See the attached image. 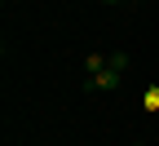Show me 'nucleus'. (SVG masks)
Returning a JSON list of instances; mask_svg holds the SVG:
<instances>
[{"mask_svg": "<svg viewBox=\"0 0 159 146\" xmlns=\"http://www.w3.org/2000/svg\"><path fill=\"white\" fill-rule=\"evenodd\" d=\"M133 146H146V142H133Z\"/></svg>", "mask_w": 159, "mask_h": 146, "instance_id": "obj_6", "label": "nucleus"}, {"mask_svg": "<svg viewBox=\"0 0 159 146\" xmlns=\"http://www.w3.org/2000/svg\"><path fill=\"white\" fill-rule=\"evenodd\" d=\"M119 80H124V75L106 67L102 75H84V89H89V93H106V89H119Z\"/></svg>", "mask_w": 159, "mask_h": 146, "instance_id": "obj_1", "label": "nucleus"}, {"mask_svg": "<svg viewBox=\"0 0 159 146\" xmlns=\"http://www.w3.org/2000/svg\"><path fill=\"white\" fill-rule=\"evenodd\" d=\"M106 71V53H89L84 58V75H102Z\"/></svg>", "mask_w": 159, "mask_h": 146, "instance_id": "obj_2", "label": "nucleus"}, {"mask_svg": "<svg viewBox=\"0 0 159 146\" xmlns=\"http://www.w3.org/2000/svg\"><path fill=\"white\" fill-rule=\"evenodd\" d=\"M146 106H159V89H146Z\"/></svg>", "mask_w": 159, "mask_h": 146, "instance_id": "obj_4", "label": "nucleus"}, {"mask_svg": "<svg viewBox=\"0 0 159 146\" xmlns=\"http://www.w3.org/2000/svg\"><path fill=\"white\" fill-rule=\"evenodd\" d=\"M106 67L124 75V71H128V53H124V49H115V53H106Z\"/></svg>", "mask_w": 159, "mask_h": 146, "instance_id": "obj_3", "label": "nucleus"}, {"mask_svg": "<svg viewBox=\"0 0 159 146\" xmlns=\"http://www.w3.org/2000/svg\"><path fill=\"white\" fill-rule=\"evenodd\" d=\"M102 5H124V0H102Z\"/></svg>", "mask_w": 159, "mask_h": 146, "instance_id": "obj_5", "label": "nucleus"}]
</instances>
